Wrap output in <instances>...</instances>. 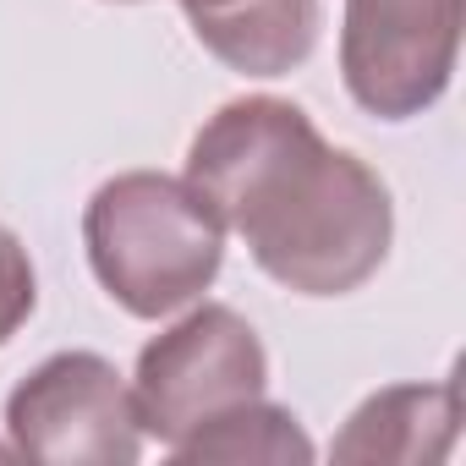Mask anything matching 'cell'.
<instances>
[{
	"instance_id": "cell-2",
	"label": "cell",
	"mask_w": 466,
	"mask_h": 466,
	"mask_svg": "<svg viewBox=\"0 0 466 466\" xmlns=\"http://www.w3.org/2000/svg\"><path fill=\"white\" fill-rule=\"evenodd\" d=\"M88 264L132 319H165L203 297L225 258V225L176 176L127 170L105 181L83 219Z\"/></svg>"
},
{
	"instance_id": "cell-1",
	"label": "cell",
	"mask_w": 466,
	"mask_h": 466,
	"mask_svg": "<svg viewBox=\"0 0 466 466\" xmlns=\"http://www.w3.org/2000/svg\"><path fill=\"white\" fill-rule=\"evenodd\" d=\"M187 187L242 230L253 264L297 297H346L379 275L395 208L390 187L329 148L291 99H230L187 148Z\"/></svg>"
},
{
	"instance_id": "cell-6",
	"label": "cell",
	"mask_w": 466,
	"mask_h": 466,
	"mask_svg": "<svg viewBox=\"0 0 466 466\" xmlns=\"http://www.w3.org/2000/svg\"><path fill=\"white\" fill-rule=\"evenodd\" d=\"M198 45L248 77H286L313 56L319 0H181Z\"/></svg>"
},
{
	"instance_id": "cell-4",
	"label": "cell",
	"mask_w": 466,
	"mask_h": 466,
	"mask_svg": "<svg viewBox=\"0 0 466 466\" xmlns=\"http://www.w3.org/2000/svg\"><path fill=\"white\" fill-rule=\"evenodd\" d=\"M6 433L23 461L45 466H132L143 450L132 384L94 351L39 362L6 400Z\"/></svg>"
},
{
	"instance_id": "cell-8",
	"label": "cell",
	"mask_w": 466,
	"mask_h": 466,
	"mask_svg": "<svg viewBox=\"0 0 466 466\" xmlns=\"http://www.w3.org/2000/svg\"><path fill=\"white\" fill-rule=\"evenodd\" d=\"M181 461H313V439L286 406L242 400L176 444Z\"/></svg>"
},
{
	"instance_id": "cell-7",
	"label": "cell",
	"mask_w": 466,
	"mask_h": 466,
	"mask_svg": "<svg viewBox=\"0 0 466 466\" xmlns=\"http://www.w3.org/2000/svg\"><path fill=\"white\" fill-rule=\"evenodd\" d=\"M461 422V384H390L368 395L346 433L335 439V461H368V466H433L450 455Z\"/></svg>"
},
{
	"instance_id": "cell-5",
	"label": "cell",
	"mask_w": 466,
	"mask_h": 466,
	"mask_svg": "<svg viewBox=\"0 0 466 466\" xmlns=\"http://www.w3.org/2000/svg\"><path fill=\"white\" fill-rule=\"evenodd\" d=\"M461 0H346L340 72L379 121L422 116L455 72Z\"/></svg>"
},
{
	"instance_id": "cell-3",
	"label": "cell",
	"mask_w": 466,
	"mask_h": 466,
	"mask_svg": "<svg viewBox=\"0 0 466 466\" xmlns=\"http://www.w3.org/2000/svg\"><path fill=\"white\" fill-rule=\"evenodd\" d=\"M264 379H269V357H264V340L253 335V324L237 308H219V302L198 308L176 329H165L143 346L137 379H132L137 428L176 450L187 433H198L219 411L258 400Z\"/></svg>"
},
{
	"instance_id": "cell-9",
	"label": "cell",
	"mask_w": 466,
	"mask_h": 466,
	"mask_svg": "<svg viewBox=\"0 0 466 466\" xmlns=\"http://www.w3.org/2000/svg\"><path fill=\"white\" fill-rule=\"evenodd\" d=\"M34 302H39V291H34V264H28V253H23V242L12 237L6 225H0V346H6V340L28 324Z\"/></svg>"
}]
</instances>
